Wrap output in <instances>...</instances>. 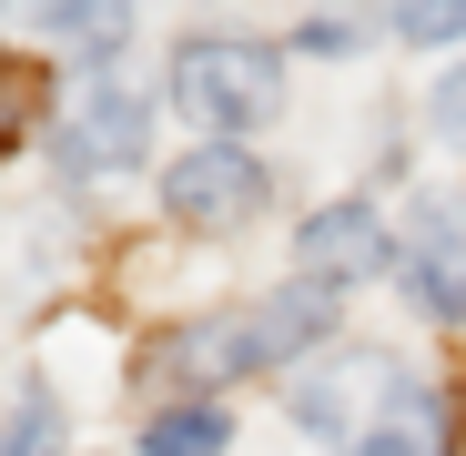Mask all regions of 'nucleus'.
<instances>
[{
    "instance_id": "obj_4",
    "label": "nucleus",
    "mask_w": 466,
    "mask_h": 456,
    "mask_svg": "<svg viewBox=\"0 0 466 456\" xmlns=\"http://www.w3.org/2000/svg\"><path fill=\"white\" fill-rule=\"evenodd\" d=\"M406 284L436 325H466V203H416L406 213Z\"/></svg>"
},
{
    "instance_id": "obj_10",
    "label": "nucleus",
    "mask_w": 466,
    "mask_h": 456,
    "mask_svg": "<svg viewBox=\"0 0 466 456\" xmlns=\"http://www.w3.org/2000/svg\"><path fill=\"white\" fill-rule=\"evenodd\" d=\"M0 456H61V406H51V386H21V406L0 416Z\"/></svg>"
},
{
    "instance_id": "obj_5",
    "label": "nucleus",
    "mask_w": 466,
    "mask_h": 456,
    "mask_svg": "<svg viewBox=\"0 0 466 456\" xmlns=\"http://www.w3.org/2000/svg\"><path fill=\"white\" fill-rule=\"evenodd\" d=\"M142 132H152V102L122 92V82H92L82 112L61 122V163L71 173H132L142 163Z\"/></svg>"
},
{
    "instance_id": "obj_7",
    "label": "nucleus",
    "mask_w": 466,
    "mask_h": 456,
    "mask_svg": "<svg viewBox=\"0 0 466 456\" xmlns=\"http://www.w3.org/2000/svg\"><path fill=\"white\" fill-rule=\"evenodd\" d=\"M385 254H396V234L365 213V203H325L315 223H304V284H365V274H385Z\"/></svg>"
},
{
    "instance_id": "obj_13",
    "label": "nucleus",
    "mask_w": 466,
    "mask_h": 456,
    "mask_svg": "<svg viewBox=\"0 0 466 456\" xmlns=\"http://www.w3.org/2000/svg\"><path fill=\"white\" fill-rule=\"evenodd\" d=\"M21 122H31V82H11V71H0V142H21Z\"/></svg>"
},
{
    "instance_id": "obj_14",
    "label": "nucleus",
    "mask_w": 466,
    "mask_h": 456,
    "mask_svg": "<svg viewBox=\"0 0 466 456\" xmlns=\"http://www.w3.org/2000/svg\"><path fill=\"white\" fill-rule=\"evenodd\" d=\"M436 122H446V132L466 142V71H456V82H436Z\"/></svg>"
},
{
    "instance_id": "obj_8",
    "label": "nucleus",
    "mask_w": 466,
    "mask_h": 456,
    "mask_svg": "<svg viewBox=\"0 0 466 456\" xmlns=\"http://www.w3.org/2000/svg\"><path fill=\"white\" fill-rule=\"evenodd\" d=\"M345 456H456V426H446V406H436L426 386H406V396L385 406Z\"/></svg>"
},
{
    "instance_id": "obj_11",
    "label": "nucleus",
    "mask_w": 466,
    "mask_h": 456,
    "mask_svg": "<svg viewBox=\"0 0 466 456\" xmlns=\"http://www.w3.org/2000/svg\"><path fill=\"white\" fill-rule=\"evenodd\" d=\"M31 31H41V41H71V51H112L132 21H122V11H31Z\"/></svg>"
},
{
    "instance_id": "obj_3",
    "label": "nucleus",
    "mask_w": 466,
    "mask_h": 456,
    "mask_svg": "<svg viewBox=\"0 0 466 456\" xmlns=\"http://www.w3.org/2000/svg\"><path fill=\"white\" fill-rule=\"evenodd\" d=\"M396 396H406V365H396V355H325V375L294 396V416L315 426L325 446H355Z\"/></svg>"
},
{
    "instance_id": "obj_1",
    "label": "nucleus",
    "mask_w": 466,
    "mask_h": 456,
    "mask_svg": "<svg viewBox=\"0 0 466 456\" xmlns=\"http://www.w3.org/2000/svg\"><path fill=\"white\" fill-rule=\"evenodd\" d=\"M173 102H183L193 122H213V132H254V122H274V102H284V61H274L264 41L203 31V41L173 51Z\"/></svg>"
},
{
    "instance_id": "obj_9",
    "label": "nucleus",
    "mask_w": 466,
    "mask_h": 456,
    "mask_svg": "<svg viewBox=\"0 0 466 456\" xmlns=\"http://www.w3.org/2000/svg\"><path fill=\"white\" fill-rule=\"evenodd\" d=\"M142 456H223V416L213 406H173L142 426Z\"/></svg>"
},
{
    "instance_id": "obj_2",
    "label": "nucleus",
    "mask_w": 466,
    "mask_h": 456,
    "mask_svg": "<svg viewBox=\"0 0 466 456\" xmlns=\"http://www.w3.org/2000/svg\"><path fill=\"white\" fill-rule=\"evenodd\" d=\"M264 193H274V173L254 163L244 142H203V152H183V163H163V213L193 223V234H233V223H254Z\"/></svg>"
},
{
    "instance_id": "obj_6",
    "label": "nucleus",
    "mask_w": 466,
    "mask_h": 456,
    "mask_svg": "<svg viewBox=\"0 0 466 456\" xmlns=\"http://www.w3.org/2000/svg\"><path fill=\"white\" fill-rule=\"evenodd\" d=\"M233 335H244V375L294 365L315 335H335V294H325V284H284V294L244 304V315H233Z\"/></svg>"
},
{
    "instance_id": "obj_12",
    "label": "nucleus",
    "mask_w": 466,
    "mask_h": 456,
    "mask_svg": "<svg viewBox=\"0 0 466 456\" xmlns=\"http://www.w3.org/2000/svg\"><path fill=\"white\" fill-rule=\"evenodd\" d=\"M406 41H466V0H416V11H396Z\"/></svg>"
}]
</instances>
